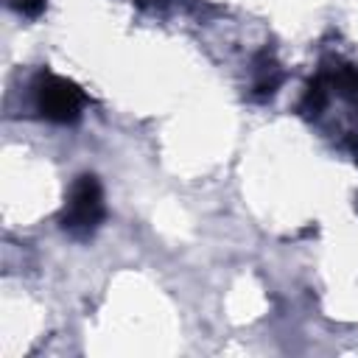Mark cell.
Here are the masks:
<instances>
[{"mask_svg":"<svg viewBox=\"0 0 358 358\" xmlns=\"http://www.w3.org/2000/svg\"><path fill=\"white\" fill-rule=\"evenodd\" d=\"M103 221V190L101 182L92 173H84L73 182L64 213H62V227L76 235V238H87L98 229V224Z\"/></svg>","mask_w":358,"mask_h":358,"instance_id":"1","label":"cell"},{"mask_svg":"<svg viewBox=\"0 0 358 358\" xmlns=\"http://www.w3.org/2000/svg\"><path fill=\"white\" fill-rule=\"evenodd\" d=\"M36 112L50 123H73L84 109V92L62 76H39L34 84Z\"/></svg>","mask_w":358,"mask_h":358,"instance_id":"2","label":"cell"},{"mask_svg":"<svg viewBox=\"0 0 358 358\" xmlns=\"http://www.w3.org/2000/svg\"><path fill=\"white\" fill-rule=\"evenodd\" d=\"M8 6H11L17 14L39 17V14H42V8H45V0H8Z\"/></svg>","mask_w":358,"mask_h":358,"instance_id":"3","label":"cell"}]
</instances>
